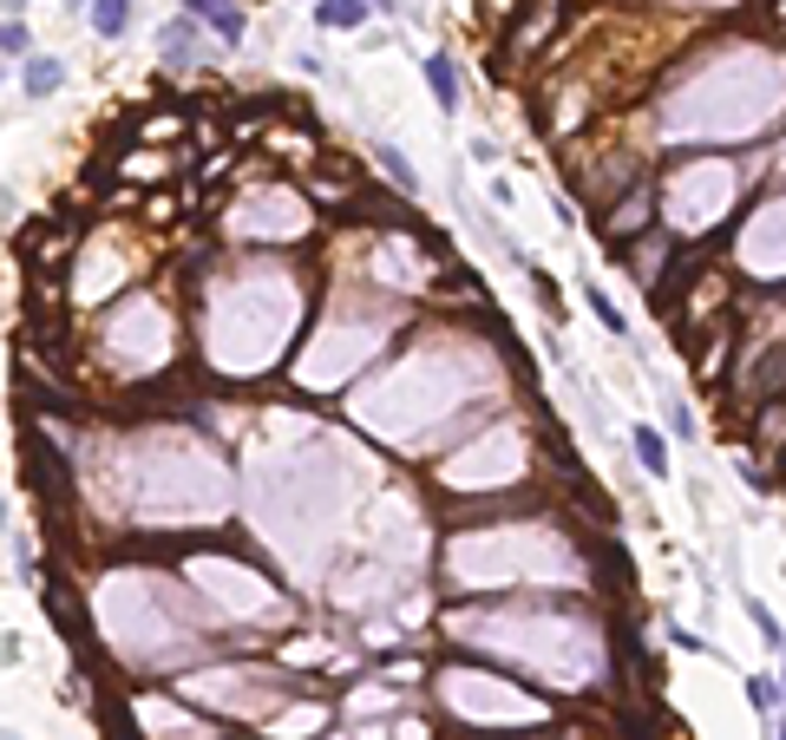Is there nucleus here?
<instances>
[{
	"mask_svg": "<svg viewBox=\"0 0 786 740\" xmlns=\"http://www.w3.org/2000/svg\"><path fill=\"white\" fill-rule=\"evenodd\" d=\"M558 13H564V0H538V7H531V20H518V26H512V39H505V59H525V52H531V46H538V39L558 26Z\"/></svg>",
	"mask_w": 786,
	"mask_h": 740,
	"instance_id": "obj_1",
	"label": "nucleus"
},
{
	"mask_svg": "<svg viewBox=\"0 0 786 740\" xmlns=\"http://www.w3.org/2000/svg\"><path fill=\"white\" fill-rule=\"evenodd\" d=\"M157 46H164V59H171V66H190L203 39H197V26H190V20H171V26L157 33Z\"/></svg>",
	"mask_w": 786,
	"mask_h": 740,
	"instance_id": "obj_2",
	"label": "nucleus"
},
{
	"mask_svg": "<svg viewBox=\"0 0 786 740\" xmlns=\"http://www.w3.org/2000/svg\"><path fill=\"white\" fill-rule=\"evenodd\" d=\"M20 85H26V98H52V92L66 85V66H59V59H26Z\"/></svg>",
	"mask_w": 786,
	"mask_h": 740,
	"instance_id": "obj_3",
	"label": "nucleus"
},
{
	"mask_svg": "<svg viewBox=\"0 0 786 740\" xmlns=\"http://www.w3.org/2000/svg\"><path fill=\"white\" fill-rule=\"evenodd\" d=\"M85 20H92V33H98V39H118V33L131 26V0H92V13H85Z\"/></svg>",
	"mask_w": 786,
	"mask_h": 740,
	"instance_id": "obj_4",
	"label": "nucleus"
},
{
	"mask_svg": "<svg viewBox=\"0 0 786 740\" xmlns=\"http://www.w3.org/2000/svg\"><path fill=\"white\" fill-rule=\"evenodd\" d=\"M426 85H433V98H439L446 111L459 105V72H453V59H446V52H433V59H426Z\"/></svg>",
	"mask_w": 786,
	"mask_h": 740,
	"instance_id": "obj_5",
	"label": "nucleus"
},
{
	"mask_svg": "<svg viewBox=\"0 0 786 740\" xmlns=\"http://www.w3.org/2000/svg\"><path fill=\"white\" fill-rule=\"evenodd\" d=\"M630 446H636V459H643V466H649L656 479L669 472V439H662L656 426H636V433H630Z\"/></svg>",
	"mask_w": 786,
	"mask_h": 740,
	"instance_id": "obj_6",
	"label": "nucleus"
},
{
	"mask_svg": "<svg viewBox=\"0 0 786 740\" xmlns=\"http://www.w3.org/2000/svg\"><path fill=\"white\" fill-rule=\"evenodd\" d=\"M367 13H374V0H321V7H315V20H321V26H341V33L361 26Z\"/></svg>",
	"mask_w": 786,
	"mask_h": 740,
	"instance_id": "obj_7",
	"label": "nucleus"
},
{
	"mask_svg": "<svg viewBox=\"0 0 786 740\" xmlns=\"http://www.w3.org/2000/svg\"><path fill=\"white\" fill-rule=\"evenodd\" d=\"M748 616H754V630H761V643H767V649H781V643H786V630L774 623V610H761V597H748Z\"/></svg>",
	"mask_w": 786,
	"mask_h": 740,
	"instance_id": "obj_8",
	"label": "nucleus"
},
{
	"mask_svg": "<svg viewBox=\"0 0 786 740\" xmlns=\"http://www.w3.org/2000/svg\"><path fill=\"white\" fill-rule=\"evenodd\" d=\"M748 702H754V708H781L786 702L781 676H754V682H748Z\"/></svg>",
	"mask_w": 786,
	"mask_h": 740,
	"instance_id": "obj_9",
	"label": "nucleus"
},
{
	"mask_svg": "<svg viewBox=\"0 0 786 740\" xmlns=\"http://www.w3.org/2000/svg\"><path fill=\"white\" fill-rule=\"evenodd\" d=\"M0 46H7V59H33V52H26L33 39H26V26H20V13H13V20L0 26Z\"/></svg>",
	"mask_w": 786,
	"mask_h": 740,
	"instance_id": "obj_10",
	"label": "nucleus"
},
{
	"mask_svg": "<svg viewBox=\"0 0 786 740\" xmlns=\"http://www.w3.org/2000/svg\"><path fill=\"white\" fill-rule=\"evenodd\" d=\"M584 295H590V308H597V321H603L610 334H623V315H617V302H610L603 289H584Z\"/></svg>",
	"mask_w": 786,
	"mask_h": 740,
	"instance_id": "obj_11",
	"label": "nucleus"
},
{
	"mask_svg": "<svg viewBox=\"0 0 786 740\" xmlns=\"http://www.w3.org/2000/svg\"><path fill=\"white\" fill-rule=\"evenodd\" d=\"M380 157H387V177H394L400 190H413V184H420V177H413V164H407L400 151H380Z\"/></svg>",
	"mask_w": 786,
	"mask_h": 740,
	"instance_id": "obj_12",
	"label": "nucleus"
},
{
	"mask_svg": "<svg viewBox=\"0 0 786 740\" xmlns=\"http://www.w3.org/2000/svg\"><path fill=\"white\" fill-rule=\"evenodd\" d=\"M66 7H72V13H92V0H66Z\"/></svg>",
	"mask_w": 786,
	"mask_h": 740,
	"instance_id": "obj_13",
	"label": "nucleus"
},
{
	"mask_svg": "<svg viewBox=\"0 0 786 740\" xmlns=\"http://www.w3.org/2000/svg\"><path fill=\"white\" fill-rule=\"evenodd\" d=\"M374 7H380V13H394V0H374Z\"/></svg>",
	"mask_w": 786,
	"mask_h": 740,
	"instance_id": "obj_14",
	"label": "nucleus"
},
{
	"mask_svg": "<svg viewBox=\"0 0 786 740\" xmlns=\"http://www.w3.org/2000/svg\"><path fill=\"white\" fill-rule=\"evenodd\" d=\"M781 689H786V676H781Z\"/></svg>",
	"mask_w": 786,
	"mask_h": 740,
	"instance_id": "obj_15",
	"label": "nucleus"
}]
</instances>
